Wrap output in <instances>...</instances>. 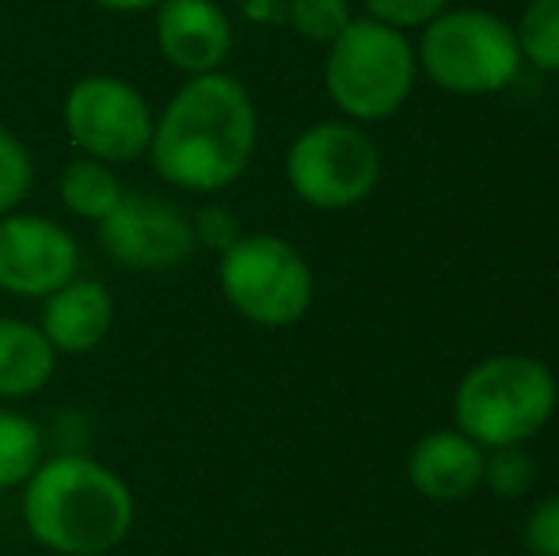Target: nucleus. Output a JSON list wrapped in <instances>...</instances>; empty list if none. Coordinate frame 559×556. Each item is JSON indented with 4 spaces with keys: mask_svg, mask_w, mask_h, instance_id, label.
<instances>
[{
    "mask_svg": "<svg viewBox=\"0 0 559 556\" xmlns=\"http://www.w3.org/2000/svg\"><path fill=\"white\" fill-rule=\"evenodd\" d=\"M255 145V99L240 76L217 69L183 76L168 104L156 111L145 161L171 191L214 199L251 168Z\"/></svg>",
    "mask_w": 559,
    "mask_h": 556,
    "instance_id": "f257e3e1",
    "label": "nucleus"
},
{
    "mask_svg": "<svg viewBox=\"0 0 559 556\" xmlns=\"http://www.w3.org/2000/svg\"><path fill=\"white\" fill-rule=\"evenodd\" d=\"M20 519L53 556L115 553L130 542L138 499L126 476L92 453H53L20 488Z\"/></svg>",
    "mask_w": 559,
    "mask_h": 556,
    "instance_id": "f03ea898",
    "label": "nucleus"
},
{
    "mask_svg": "<svg viewBox=\"0 0 559 556\" xmlns=\"http://www.w3.org/2000/svg\"><path fill=\"white\" fill-rule=\"evenodd\" d=\"M81 275V240L66 222L35 210L0 217V294L43 301Z\"/></svg>",
    "mask_w": 559,
    "mask_h": 556,
    "instance_id": "9d476101",
    "label": "nucleus"
},
{
    "mask_svg": "<svg viewBox=\"0 0 559 556\" xmlns=\"http://www.w3.org/2000/svg\"><path fill=\"white\" fill-rule=\"evenodd\" d=\"M35 191V153L15 130L0 127V217L20 210Z\"/></svg>",
    "mask_w": 559,
    "mask_h": 556,
    "instance_id": "a211bd4d",
    "label": "nucleus"
},
{
    "mask_svg": "<svg viewBox=\"0 0 559 556\" xmlns=\"http://www.w3.org/2000/svg\"><path fill=\"white\" fill-rule=\"evenodd\" d=\"M381 149L361 122L324 119L305 127L286 149V184L305 206L350 210L381 184Z\"/></svg>",
    "mask_w": 559,
    "mask_h": 556,
    "instance_id": "0eeeda50",
    "label": "nucleus"
},
{
    "mask_svg": "<svg viewBox=\"0 0 559 556\" xmlns=\"http://www.w3.org/2000/svg\"><path fill=\"white\" fill-rule=\"evenodd\" d=\"M191 229H194V245L214 256H222L228 245H236V240L243 237L240 217H236L225 202H202L191 214Z\"/></svg>",
    "mask_w": 559,
    "mask_h": 556,
    "instance_id": "412c9836",
    "label": "nucleus"
},
{
    "mask_svg": "<svg viewBox=\"0 0 559 556\" xmlns=\"http://www.w3.org/2000/svg\"><path fill=\"white\" fill-rule=\"evenodd\" d=\"M369 20L389 23L396 31H415L427 27L435 15H442L449 8V0H361Z\"/></svg>",
    "mask_w": 559,
    "mask_h": 556,
    "instance_id": "4be33fe9",
    "label": "nucleus"
},
{
    "mask_svg": "<svg viewBox=\"0 0 559 556\" xmlns=\"http://www.w3.org/2000/svg\"><path fill=\"white\" fill-rule=\"evenodd\" d=\"M38 305H43L38 328L61 358H84L99 351L118 317L115 294L107 289V282L88 275H76Z\"/></svg>",
    "mask_w": 559,
    "mask_h": 556,
    "instance_id": "f8f14e48",
    "label": "nucleus"
},
{
    "mask_svg": "<svg viewBox=\"0 0 559 556\" xmlns=\"http://www.w3.org/2000/svg\"><path fill=\"white\" fill-rule=\"evenodd\" d=\"M156 111L133 81L115 73H88L73 81L61 104V127L81 156L104 164L145 161Z\"/></svg>",
    "mask_w": 559,
    "mask_h": 556,
    "instance_id": "6e6552de",
    "label": "nucleus"
},
{
    "mask_svg": "<svg viewBox=\"0 0 559 556\" xmlns=\"http://www.w3.org/2000/svg\"><path fill=\"white\" fill-rule=\"evenodd\" d=\"M533 481H537V461L525 446H499L487 450L484 458V484L499 499H522L530 496Z\"/></svg>",
    "mask_w": 559,
    "mask_h": 556,
    "instance_id": "aec40b11",
    "label": "nucleus"
},
{
    "mask_svg": "<svg viewBox=\"0 0 559 556\" xmlns=\"http://www.w3.org/2000/svg\"><path fill=\"white\" fill-rule=\"evenodd\" d=\"M559 404L556 374L533 355H491L453 393L456 430L484 450L525 446L545 430Z\"/></svg>",
    "mask_w": 559,
    "mask_h": 556,
    "instance_id": "7ed1b4c3",
    "label": "nucleus"
},
{
    "mask_svg": "<svg viewBox=\"0 0 559 556\" xmlns=\"http://www.w3.org/2000/svg\"><path fill=\"white\" fill-rule=\"evenodd\" d=\"M522 61L540 73H559V0H530L514 23Z\"/></svg>",
    "mask_w": 559,
    "mask_h": 556,
    "instance_id": "f3484780",
    "label": "nucleus"
},
{
    "mask_svg": "<svg viewBox=\"0 0 559 556\" xmlns=\"http://www.w3.org/2000/svg\"><path fill=\"white\" fill-rule=\"evenodd\" d=\"M96 8L104 12H115V15H141V12H153L160 0H92Z\"/></svg>",
    "mask_w": 559,
    "mask_h": 556,
    "instance_id": "b1692460",
    "label": "nucleus"
},
{
    "mask_svg": "<svg viewBox=\"0 0 559 556\" xmlns=\"http://www.w3.org/2000/svg\"><path fill=\"white\" fill-rule=\"evenodd\" d=\"M122 194H126V184L115 164L92 161V156L76 153L73 161L58 171V202L76 222L99 225L118 202H122Z\"/></svg>",
    "mask_w": 559,
    "mask_h": 556,
    "instance_id": "2eb2a0df",
    "label": "nucleus"
},
{
    "mask_svg": "<svg viewBox=\"0 0 559 556\" xmlns=\"http://www.w3.org/2000/svg\"><path fill=\"white\" fill-rule=\"evenodd\" d=\"M84 556H115V553H84Z\"/></svg>",
    "mask_w": 559,
    "mask_h": 556,
    "instance_id": "393cba45",
    "label": "nucleus"
},
{
    "mask_svg": "<svg viewBox=\"0 0 559 556\" xmlns=\"http://www.w3.org/2000/svg\"><path fill=\"white\" fill-rule=\"evenodd\" d=\"M419 58L407 38L389 23L354 15L346 31L328 46L324 88L335 111L350 122H384L412 99Z\"/></svg>",
    "mask_w": 559,
    "mask_h": 556,
    "instance_id": "20e7f679",
    "label": "nucleus"
},
{
    "mask_svg": "<svg viewBox=\"0 0 559 556\" xmlns=\"http://www.w3.org/2000/svg\"><path fill=\"white\" fill-rule=\"evenodd\" d=\"M484 458L487 450L464 430H430L407 453V481L423 499L456 504L484 484Z\"/></svg>",
    "mask_w": 559,
    "mask_h": 556,
    "instance_id": "ddd939ff",
    "label": "nucleus"
},
{
    "mask_svg": "<svg viewBox=\"0 0 559 556\" xmlns=\"http://www.w3.org/2000/svg\"><path fill=\"white\" fill-rule=\"evenodd\" d=\"M525 549L533 556H559V496H548L525 514Z\"/></svg>",
    "mask_w": 559,
    "mask_h": 556,
    "instance_id": "5701e85b",
    "label": "nucleus"
},
{
    "mask_svg": "<svg viewBox=\"0 0 559 556\" xmlns=\"http://www.w3.org/2000/svg\"><path fill=\"white\" fill-rule=\"evenodd\" d=\"M286 20L305 43L332 46L354 20L350 0H286Z\"/></svg>",
    "mask_w": 559,
    "mask_h": 556,
    "instance_id": "6ab92c4d",
    "label": "nucleus"
},
{
    "mask_svg": "<svg viewBox=\"0 0 559 556\" xmlns=\"http://www.w3.org/2000/svg\"><path fill=\"white\" fill-rule=\"evenodd\" d=\"M415 58L419 73L449 96H495L522 69L514 23L487 8H445L423 27Z\"/></svg>",
    "mask_w": 559,
    "mask_h": 556,
    "instance_id": "39448f33",
    "label": "nucleus"
},
{
    "mask_svg": "<svg viewBox=\"0 0 559 556\" xmlns=\"http://www.w3.org/2000/svg\"><path fill=\"white\" fill-rule=\"evenodd\" d=\"M153 38L176 73L202 76L225 69L236 31L217 0H160L153 8Z\"/></svg>",
    "mask_w": 559,
    "mask_h": 556,
    "instance_id": "9b49d317",
    "label": "nucleus"
},
{
    "mask_svg": "<svg viewBox=\"0 0 559 556\" xmlns=\"http://www.w3.org/2000/svg\"><path fill=\"white\" fill-rule=\"evenodd\" d=\"M96 237L115 268L138 275L176 271L199 252L191 214L179 202L141 187H126L122 202L96 225Z\"/></svg>",
    "mask_w": 559,
    "mask_h": 556,
    "instance_id": "1a4fd4ad",
    "label": "nucleus"
},
{
    "mask_svg": "<svg viewBox=\"0 0 559 556\" xmlns=\"http://www.w3.org/2000/svg\"><path fill=\"white\" fill-rule=\"evenodd\" d=\"M61 355L50 347L38 320L0 317V404L38 397L58 374Z\"/></svg>",
    "mask_w": 559,
    "mask_h": 556,
    "instance_id": "4468645a",
    "label": "nucleus"
},
{
    "mask_svg": "<svg viewBox=\"0 0 559 556\" xmlns=\"http://www.w3.org/2000/svg\"><path fill=\"white\" fill-rule=\"evenodd\" d=\"M217 289L240 320L255 328H294L309 317L317 279L301 248L274 233H243L217 256Z\"/></svg>",
    "mask_w": 559,
    "mask_h": 556,
    "instance_id": "423d86ee",
    "label": "nucleus"
},
{
    "mask_svg": "<svg viewBox=\"0 0 559 556\" xmlns=\"http://www.w3.org/2000/svg\"><path fill=\"white\" fill-rule=\"evenodd\" d=\"M46 458V435L27 412L0 404V492H20Z\"/></svg>",
    "mask_w": 559,
    "mask_h": 556,
    "instance_id": "dca6fc26",
    "label": "nucleus"
}]
</instances>
